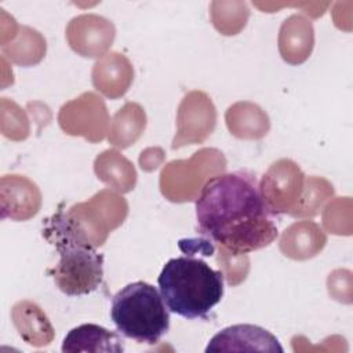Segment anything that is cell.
<instances>
[{"mask_svg": "<svg viewBox=\"0 0 353 353\" xmlns=\"http://www.w3.org/2000/svg\"><path fill=\"white\" fill-rule=\"evenodd\" d=\"M210 17L214 28L221 34L234 36L245 28L250 10L244 1H212Z\"/></svg>", "mask_w": 353, "mask_h": 353, "instance_id": "22", "label": "cell"}, {"mask_svg": "<svg viewBox=\"0 0 353 353\" xmlns=\"http://www.w3.org/2000/svg\"><path fill=\"white\" fill-rule=\"evenodd\" d=\"M334 196L332 185L321 176H306L298 205L290 214L294 218H313Z\"/></svg>", "mask_w": 353, "mask_h": 353, "instance_id": "23", "label": "cell"}, {"mask_svg": "<svg viewBox=\"0 0 353 353\" xmlns=\"http://www.w3.org/2000/svg\"><path fill=\"white\" fill-rule=\"evenodd\" d=\"M3 55L11 62L29 68L37 65L46 55L47 44L40 32L30 26H19L17 36L7 44L1 46Z\"/></svg>", "mask_w": 353, "mask_h": 353, "instance_id": "21", "label": "cell"}, {"mask_svg": "<svg viewBox=\"0 0 353 353\" xmlns=\"http://www.w3.org/2000/svg\"><path fill=\"white\" fill-rule=\"evenodd\" d=\"M216 262L229 285H239L245 280L250 270V259L247 254H234L221 245H218Z\"/></svg>", "mask_w": 353, "mask_h": 353, "instance_id": "26", "label": "cell"}, {"mask_svg": "<svg viewBox=\"0 0 353 353\" xmlns=\"http://www.w3.org/2000/svg\"><path fill=\"white\" fill-rule=\"evenodd\" d=\"M145 109L137 102H125L112 117L108 131V141L117 149H127L134 145L146 128Z\"/></svg>", "mask_w": 353, "mask_h": 353, "instance_id": "20", "label": "cell"}, {"mask_svg": "<svg viewBox=\"0 0 353 353\" xmlns=\"http://www.w3.org/2000/svg\"><path fill=\"white\" fill-rule=\"evenodd\" d=\"M1 132L11 141H23L30 134L26 113L8 98H1Z\"/></svg>", "mask_w": 353, "mask_h": 353, "instance_id": "24", "label": "cell"}, {"mask_svg": "<svg viewBox=\"0 0 353 353\" xmlns=\"http://www.w3.org/2000/svg\"><path fill=\"white\" fill-rule=\"evenodd\" d=\"M279 52L284 62L301 65L306 62L314 47V28L310 19L301 14H292L280 26Z\"/></svg>", "mask_w": 353, "mask_h": 353, "instance_id": "14", "label": "cell"}, {"mask_svg": "<svg viewBox=\"0 0 353 353\" xmlns=\"http://www.w3.org/2000/svg\"><path fill=\"white\" fill-rule=\"evenodd\" d=\"M226 170L225 156L214 148H203L188 160H174L160 174L161 194L174 203L196 200L204 183Z\"/></svg>", "mask_w": 353, "mask_h": 353, "instance_id": "6", "label": "cell"}, {"mask_svg": "<svg viewBox=\"0 0 353 353\" xmlns=\"http://www.w3.org/2000/svg\"><path fill=\"white\" fill-rule=\"evenodd\" d=\"M164 152L161 148H148L145 150H142L138 161H139V167L146 171L150 172L153 170H156L163 161H164Z\"/></svg>", "mask_w": 353, "mask_h": 353, "instance_id": "28", "label": "cell"}, {"mask_svg": "<svg viewBox=\"0 0 353 353\" xmlns=\"http://www.w3.org/2000/svg\"><path fill=\"white\" fill-rule=\"evenodd\" d=\"M327 244L325 232L313 221H296L280 236L279 248L284 256L306 261L319 255Z\"/></svg>", "mask_w": 353, "mask_h": 353, "instance_id": "16", "label": "cell"}, {"mask_svg": "<svg viewBox=\"0 0 353 353\" xmlns=\"http://www.w3.org/2000/svg\"><path fill=\"white\" fill-rule=\"evenodd\" d=\"M306 175L291 159L270 164L259 182V192L268 211L276 216L290 215L299 203Z\"/></svg>", "mask_w": 353, "mask_h": 353, "instance_id": "8", "label": "cell"}, {"mask_svg": "<svg viewBox=\"0 0 353 353\" xmlns=\"http://www.w3.org/2000/svg\"><path fill=\"white\" fill-rule=\"evenodd\" d=\"M110 317L120 334L138 343L156 345L170 328V313L160 292L149 283L135 281L112 298Z\"/></svg>", "mask_w": 353, "mask_h": 353, "instance_id": "3", "label": "cell"}, {"mask_svg": "<svg viewBox=\"0 0 353 353\" xmlns=\"http://www.w3.org/2000/svg\"><path fill=\"white\" fill-rule=\"evenodd\" d=\"M41 192L39 186L25 175H3L0 179L1 218L28 221L41 208Z\"/></svg>", "mask_w": 353, "mask_h": 353, "instance_id": "11", "label": "cell"}, {"mask_svg": "<svg viewBox=\"0 0 353 353\" xmlns=\"http://www.w3.org/2000/svg\"><path fill=\"white\" fill-rule=\"evenodd\" d=\"M225 121L229 132L239 139H262L270 130L268 113L250 101H239L230 105L225 113Z\"/></svg>", "mask_w": 353, "mask_h": 353, "instance_id": "17", "label": "cell"}, {"mask_svg": "<svg viewBox=\"0 0 353 353\" xmlns=\"http://www.w3.org/2000/svg\"><path fill=\"white\" fill-rule=\"evenodd\" d=\"M352 273L349 270H334L327 280L330 295L343 303H352Z\"/></svg>", "mask_w": 353, "mask_h": 353, "instance_id": "27", "label": "cell"}, {"mask_svg": "<svg viewBox=\"0 0 353 353\" xmlns=\"http://www.w3.org/2000/svg\"><path fill=\"white\" fill-rule=\"evenodd\" d=\"M157 284L168 310L189 320L205 319L223 296L222 272L193 256L170 259Z\"/></svg>", "mask_w": 353, "mask_h": 353, "instance_id": "2", "label": "cell"}, {"mask_svg": "<svg viewBox=\"0 0 353 353\" xmlns=\"http://www.w3.org/2000/svg\"><path fill=\"white\" fill-rule=\"evenodd\" d=\"M196 219L204 237L234 254L268 247L279 234L259 182L247 170L210 178L196 199Z\"/></svg>", "mask_w": 353, "mask_h": 353, "instance_id": "1", "label": "cell"}, {"mask_svg": "<svg viewBox=\"0 0 353 353\" xmlns=\"http://www.w3.org/2000/svg\"><path fill=\"white\" fill-rule=\"evenodd\" d=\"M283 352L277 338L268 330L252 324L223 328L208 342L205 352Z\"/></svg>", "mask_w": 353, "mask_h": 353, "instance_id": "12", "label": "cell"}, {"mask_svg": "<svg viewBox=\"0 0 353 353\" xmlns=\"http://www.w3.org/2000/svg\"><path fill=\"white\" fill-rule=\"evenodd\" d=\"M352 200L350 197H336L330 201L323 212L324 228L334 234H352Z\"/></svg>", "mask_w": 353, "mask_h": 353, "instance_id": "25", "label": "cell"}, {"mask_svg": "<svg viewBox=\"0 0 353 353\" xmlns=\"http://www.w3.org/2000/svg\"><path fill=\"white\" fill-rule=\"evenodd\" d=\"M11 321L25 343L33 347H44L51 345L55 338L54 327L36 302L22 299L14 303L11 309Z\"/></svg>", "mask_w": 353, "mask_h": 353, "instance_id": "15", "label": "cell"}, {"mask_svg": "<svg viewBox=\"0 0 353 353\" xmlns=\"http://www.w3.org/2000/svg\"><path fill=\"white\" fill-rule=\"evenodd\" d=\"M216 127V109L211 98L200 90L188 92L176 112V132L171 148L203 143Z\"/></svg>", "mask_w": 353, "mask_h": 353, "instance_id": "9", "label": "cell"}, {"mask_svg": "<svg viewBox=\"0 0 353 353\" xmlns=\"http://www.w3.org/2000/svg\"><path fill=\"white\" fill-rule=\"evenodd\" d=\"M61 130L72 137H83L91 143L103 141L109 131V113L103 99L87 91L62 105L58 113Z\"/></svg>", "mask_w": 353, "mask_h": 353, "instance_id": "7", "label": "cell"}, {"mask_svg": "<svg viewBox=\"0 0 353 353\" xmlns=\"http://www.w3.org/2000/svg\"><path fill=\"white\" fill-rule=\"evenodd\" d=\"M127 215V200L116 190L102 189L87 201L73 204L68 211L59 208L52 219L77 243L98 248L123 225Z\"/></svg>", "mask_w": 353, "mask_h": 353, "instance_id": "5", "label": "cell"}, {"mask_svg": "<svg viewBox=\"0 0 353 353\" xmlns=\"http://www.w3.org/2000/svg\"><path fill=\"white\" fill-rule=\"evenodd\" d=\"M92 85L103 97L119 99L125 95L134 80L131 61L117 51L106 52L98 58L91 72Z\"/></svg>", "mask_w": 353, "mask_h": 353, "instance_id": "13", "label": "cell"}, {"mask_svg": "<svg viewBox=\"0 0 353 353\" xmlns=\"http://www.w3.org/2000/svg\"><path fill=\"white\" fill-rule=\"evenodd\" d=\"M43 236L55 245L59 261L47 272L57 287L69 296L87 295L95 291L103 277V255L97 248L72 239L54 219H47Z\"/></svg>", "mask_w": 353, "mask_h": 353, "instance_id": "4", "label": "cell"}, {"mask_svg": "<svg viewBox=\"0 0 353 353\" xmlns=\"http://www.w3.org/2000/svg\"><path fill=\"white\" fill-rule=\"evenodd\" d=\"M124 350L123 339L97 324H81L68 332L62 342V352L79 353V352H103V353H120Z\"/></svg>", "mask_w": 353, "mask_h": 353, "instance_id": "18", "label": "cell"}, {"mask_svg": "<svg viewBox=\"0 0 353 353\" xmlns=\"http://www.w3.org/2000/svg\"><path fill=\"white\" fill-rule=\"evenodd\" d=\"M97 178L117 193H128L137 185V170L134 164L116 149H106L94 160Z\"/></svg>", "mask_w": 353, "mask_h": 353, "instance_id": "19", "label": "cell"}, {"mask_svg": "<svg viewBox=\"0 0 353 353\" xmlns=\"http://www.w3.org/2000/svg\"><path fill=\"white\" fill-rule=\"evenodd\" d=\"M69 47L84 58H101L112 47L116 28L112 21L98 14H81L72 18L66 26Z\"/></svg>", "mask_w": 353, "mask_h": 353, "instance_id": "10", "label": "cell"}]
</instances>
